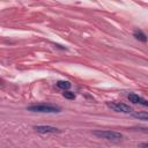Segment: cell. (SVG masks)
Here are the masks:
<instances>
[{"label":"cell","instance_id":"8992f818","mask_svg":"<svg viewBox=\"0 0 148 148\" xmlns=\"http://www.w3.org/2000/svg\"><path fill=\"white\" fill-rule=\"evenodd\" d=\"M133 36L135 37V39H138V40H140V42H147V36H146V34L143 32V31H141V30H139V29H136L134 32H133Z\"/></svg>","mask_w":148,"mask_h":148},{"label":"cell","instance_id":"9c48e42d","mask_svg":"<svg viewBox=\"0 0 148 148\" xmlns=\"http://www.w3.org/2000/svg\"><path fill=\"white\" fill-rule=\"evenodd\" d=\"M62 95H64V97L67 98V99H74V98H75V94H74V92H71V91H65Z\"/></svg>","mask_w":148,"mask_h":148},{"label":"cell","instance_id":"5b68a950","mask_svg":"<svg viewBox=\"0 0 148 148\" xmlns=\"http://www.w3.org/2000/svg\"><path fill=\"white\" fill-rule=\"evenodd\" d=\"M127 98L130 99V102H132L134 104H140V105H143V106H148V99H145V98H142L141 96H139L134 92L128 94Z\"/></svg>","mask_w":148,"mask_h":148},{"label":"cell","instance_id":"277c9868","mask_svg":"<svg viewBox=\"0 0 148 148\" xmlns=\"http://www.w3.org/2000/svg\"><path fill=\"white\" fill-rule=\"evenodd\" d=\"M34 130L38 133H42V134H49V133H52V134H56V133H60L61 131L57 127H53V126H47V125H38V126H35Z\"/></svg>","mask_w":148,"mask_h":148},{"label":"cell","instance_id":"6da1fadb","mask_svg":"<svg viewBox=\"0 0 148 148\" xmlns=\"http://www.w3.org/2000/svg\"><path fill=\"white\" fill-rule=\"evenodd\" d=\"M28 111H32V112H40V113H57L61 111L60 106L53 105V104H34L27 108Z\"/></svg>","mask_w":148,"mask_h":148},{"label":"cell","instance_id":"3957f363","mask_svg":"<svg viewBox=\"0 0 148 148\" xmlns=\"http://www.w3.org/2000/svg\"><path fill=\"white\" fill-rule=\"evenodd\" d=\"M106 105L112 109L113 111L116 112H123V113H132L133 109L125 104V103H121V102H106Z\"/></svg>","mask_w":148,"mask_h":148},{"label":"cell","instance_id":"ba28073f","mask_svg":"<svg viewBox=\"0 0 148 148\" xmlns=\"http://www.w3.org/2000/svg\"><path fill=\"white\" fill-rule=\"evenodd\" d=\"M134 118L140 119V120H148V112L147 111H140V112H134L132 114Z\"/></svg>","mask_w":148,"mask_h":148},{"label":"cell","instance_id":"52a82bcc","mask_svg":"<svg viewBox=\"0 0 148 148\" xmlns=\"http://www.w3.org/2000/svg\"><path fill=\"white\" fill-rule=\"evenodd\" d=\"M57 87H58L59 89H62V90L67 91V90L72 87V84H71L69 81H58V82H57Z\"/></svg>","mask_w":148,"mask_h":148},{"label":"cell","instance_id":"7a4b0ae2","mask_svg":"<svg viewBox=\"0 0 148 148\" xmlns=\"http://www.w3.org/2000/svg\"><path fill=\"white\" fill-rule=\"evenodd\" d=\"M92 134L99 139H104L108 141H120L123 139L121 133L111 130H96L92 132Z\"/></svg>","mask_w":148,"mask_h":148},{"label":"cell","instance_id":"30bf717a","mask_svg":"<svg viewBox=\"0 0 148 148\" xmlns=\"http://www.w3.org/2000/svg\"><path fill=\"white\" fill-rule=\"evenodd\" d=\"M139 148H148V142H141L138 145Z\"/></svg>","mask_w":148,"mask_h":148}]
</instances>
